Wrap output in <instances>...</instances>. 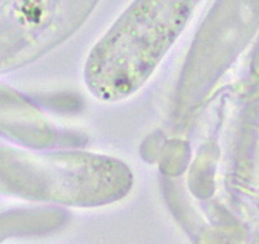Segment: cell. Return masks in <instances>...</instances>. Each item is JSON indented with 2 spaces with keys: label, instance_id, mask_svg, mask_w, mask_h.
Returning <instances> with one entry per match:
<instances>
[{
  "label": "cell",
  "instance_id": "obj_1",
  "mask_svg": "<svg viewBox=\"0 0 259 244\" xmlns=\"http://www.w3.org/2000/svg\"><path fill=\"white\" fill-rule=\"evenodd\" d=\"M187 2L135 3L96 44L85 66L92 94L117 100L144 83L191 15Z\"/></svg>",
  "mask_w": 259,
  "mask_h": 244
}]
</instances>
